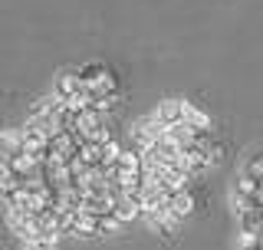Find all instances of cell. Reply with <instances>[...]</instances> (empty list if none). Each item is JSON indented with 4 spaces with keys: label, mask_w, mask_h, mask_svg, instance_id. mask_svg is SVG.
I'll use <instances>...</instances> for the list:
<instances>
[{
    "label": "cell",
    "mask_w": 263,
    "mask_h": 250,
    "mask_svg": "<svg viewBox=\"0 0 263 250\" xmlns=\"http://www.w3.org/2000/svg\"><path fill=\"white\" fill-rule=\"evenodd\" d=\"M66 119H69V105H63L56 96H43L36 105H33L27 125H30L33 132H40L43 138L53 141L56 135H63V132H66Z\"/></svg>",
    "instance_id": "obj_1"
},
{
    "label": "cell",
    "mask_w": 263,
    "mask_h": 250,
    "mask_svg": "<svg viewBox=\"0 0 263 250\" xmlns=\"http://www.w3.org/2000/svg\"><path fill=\"white\" fill-rule=\"evenodd\" d=\"M76 69L86 82V93L92 96V102L105 112L112 105V99L119 96V76L105 63H86V66H76Z\"/></svg>",
    "instance_id": "obj_2"
},
{
    "label": "cell",
    "mask_w": 263,
    "mask_h": 250,
    "mask_svg": "<svg viewBox=\"0 0 263 250\" xmlns=\"http://www.w3.org/2000/svg\"><path fill=\"white\" fill-rule=\"evenodd\" d=\"M53 96L60 99L63 105H69V109H79V105H96L92 96L86 93V82H82L79 69H63L60 76L53 79ZM99 109V105H96Z\"/></svg>",
    "instance_id": "obj_3"
},
{
    "label": "cell",
    "mask_w": 263,
    "mask_h": 250,
    "mask_svg": "<svg viewBox=\"0 0 263 250\" xmlns=\"http://www.w3.org/2000/svg\"><path fill=\"white\" fill-rule=\"evenodd\" d=\"M23 250H56V244H46V240H33V244H23Z\"/></svg>",
    "instance_id": "obj_4"
}]
</instances>
